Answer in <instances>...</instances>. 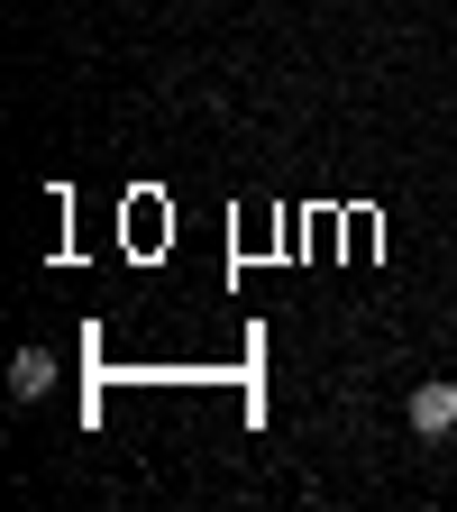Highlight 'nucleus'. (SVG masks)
I'll return each instance as SVG.
<instances>
[{
  "label": "nucleus",
  "mask_w": 457,
  "mask_h": 512,
  "mask_svg": "<svg viewBox=\"0 0 457 512\" xmlns=\"http://www.w3.org/2000/svg\"><path fill=\"white\" fill-rule=\"evenodd\" d=\"M403 421H412L421 439H448V430H457V384H448V375L412 384V403H403Z\"/></svg>",
  "instance_id": "obj_1"
},
{
  "label": "nucleus",
  "mask_w": 457,
  "mask_h": 512,
  "mask_svg": "<svg viewBox=\"0 0 457 512\" xmlns=\"http://www.w3.org/2000/svg\"><path fill=\"white\" fill-rule=\"evenodd\" d=\"M46 384H55V357H46V348H19V357H10V394H19V403H37Z\"/></svg>",
  "instance_id": "obj_2"
}]
</instances>
